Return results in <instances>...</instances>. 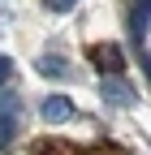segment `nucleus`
<instances>
[{"instance_id": "f257e3e1", "label": "nucleus", "mask_w": 151, "mask_h": 155, "mask_svg": "<svg viewBox=\"0 0 151 155\" xmlns=\"http://www.w3.org/2000/svg\"><path fill=\"white\" fill-rule=\"evenodd\" d=\"M91 61H95V69H104V73H121V69H125L121 48H112V43H99L95 52H91Z\"/></svg>"}, {"instance_id": "f03ea898", "label": "nucleus", "mask_w": 151, "mask_h": 155, "mask_svg": "<svg viewBox=\"0 0 151 155\" xmlns=\"http://www.w3.org/2000/svg\"><path fill=\"white\" fill-rule=\"evenodd\" d=\"M39 112H43V121H56V125H61V121H69V116H73V104L65 99V95H48Z\"/></svg>"}, {"instance_id": "7ed1b4c3", "label": "nucleus", "mask_w": 151, "mask_h": 155, "mask_svg": "<svg viewBox=\"0 0 151 155\" xmlns=\"http://www.w3.org/2000/svg\"><path fill=\"white\" fill-rule=\"evenodd\" d=\"M129 26H134V35H143V30L151 26V0H138V5H134V13H129Z\"/></svg>"}, {"instance_id": "20e7f679", "label": "nucleus", "mask_w": 151, "mask_h": 155, "mask_svg": "<svg viewBox=\"0 0 151 155\" xmlns=\"http://www.w3.org/2000/svg\"><path fill=\"white\" fill-rule=\"evenodd\" d=\"M13 134H17V125H13V116H0V151H5V147L13 142Z\"/></svg>"}, {"instance_id": "39448f33", "label": "nucleus", "mask_w": 151, "mask_h": 155, "mask_svg": "<svg viewBox=\"0 0 151 155\" xmlns=\"http://www.w3.org/2000/svg\"><path fill=\"white\" fill-rule=\"evenodd\" d=\"M104 95H108V99H121V104H134V95H129V91H121L117 82H104Z\"/></svg>"}, {"instance_id": "423d86ee", "label": "nucleus", "mask_w": 151, "mask_h": 155, "mask_svg": "<svg viewBox=\"0 0 151 155\" xmlns=\"http://www.w3.org/2000/svg\"><path fill=\"white\" fill-rule=\"evenodd\" d=\"M39 69H43V73H65V61H56V56H43V61H39Z\"/></svg>"}, {"instance_id": "0eeeda50", "label": "nucleus", "mask_w": 151, "mask_h": 155, "mask_svg": "<svg viewBox=\"0 0 151 155\" xmlns=\"http://www.w3.org/2000/svg\"><path fill=\"white\" fill-rule=\"evenodd\" d=\"M43 5H48L52 13H65V9H73V5H78V0H43Z\"/></svg>"}, {"instance_id": "6e6552de", "label": "nucleus", "mask_w": 151, "mask_h": 155, "mask_svg": "<svg viewBox=\"0 0 151 155\" xmlns=\"http://www.w3.org/2000/svg\"><path fill=\"white\" fill-rule=\"evenodd\" d=\"M0 82H13V61L9 56H0Z\"/></svg>"}]
</instances>
